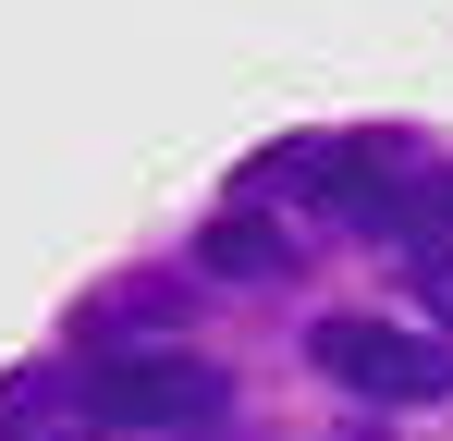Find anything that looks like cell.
<instances>
[{
  "label": "cell",
  "instance_id": "cell-2",
  "mask_svg": "<svg viewBox=\"0 0 453 441\" xmlns=\"http://www.w3.org/2000/svg\"><path fill=\"white\" fill-rule=\"evenodd\" d=\"M306 356L331 368L343 392H368V405H441L453 392V344L441 331H392V319H319Z\"/></svg>",
  "mask_w": 453,
  "mask_h": 441
},
{
  "label": "cell",
  "instance_id": "cell-3",
  "mask_svg": "<svg viewBox=\"0 0 453 441\" xmlns=\"http://www.w3.org/2000/svg\"><path fill=\"white\" fill-rule=\"evenodd\" d=\"M196 270H209V282H282V270H295V245H282L257 209H233V220L196 233Z\"/></svg>",
  "mask_w": 453,
  "mask_h": 441
},
{
  "label": "cell",
  "instance_id": "cell-5",
  "mask_svg": "<svg viewBox=\"0 0 453 441\" xmlns=\"http://www.w3.org/2000/svg\"><path fill=\"white\" fill-rule=\"evenodd\" d=\"M429 209H441V220H453V184H441V197H429Z\"/></svg>",
  "mask_w": 453,
  "mask_h": 441
},
{
  "label": "cell",
  "instance_id": "cell-4",
  "mask_svg": "<svg viewBox=\"0 0 453 441\" xmlns=\"http://www.w3.org/2000/svg\"><path fill=\"white\" fill-rule=\"evenodd\" d=\"M392 258H404V282H417V306H429V331H453V233L441 220H404Z\"/></svg>",
  "mask_w": 453,
  "mask_h": 441
},
{
  "label": "cell",
  "instance_id": "cell-1",
  "mask_svg": "<svg viewBox=\"0 0 453 441\" xmlns=\"http://www.w3.org/2000/svg\"><path fill=\"white\" fill-rule=\"evenodd\" d=\"M74 417L86 429H196V417H221V368L209 356H172V344H123V356H86L74 368Z\"/></svg>",
  "mask_w": 453,
  "mask_h": 441
}]
</instances>
